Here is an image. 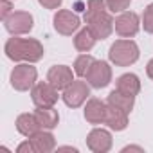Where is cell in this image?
Listing matches in <instances>:
<instances>
[{"mask_svg": "<svg viewBox=\"0 0 153 153\" xmlns=\"http://www.w3.org/2000/svg\"><path fill=\"white\" fill-rule=\"evenodd\" d=\"M6 56L13 61H25V63H36L43 58L45 51L43 45L34 38H18L13 36L6 42Z\"/></svg>", "mask_w": 153, "mask_h": 153, "instance_id": "obj_1", "label": "cell"}, {"mask_svg": "<svg viewBox=\"0 0 153 153\" xmlns=\"http://www.w3.org/2000/svg\"><path fill=\"white\" fill-rule=\"evenodd\" d=\"M139 56H140L139 47L130 38L115 40L108 51V58L115 67H130L139 59Z\"/></svg>", "mask_w": 153, "mask_h": 153, "instance_id": "obj_2", "label": "cell"}, {"mask_svg": "<svg viewBox=\"0 0 153 153\" xmlns=\"http://www.w3.org/2000/svg\"><path fill=\"white\" fill-rule=\"evenodd\" d=\"M38 70L31 63H20L11 70V87L18 92H27L36 85Z\"/></svg>", "mask_w": 153, "mask_h": 153, "instance_id": "obj_3", "label": "cell"}, {"mask_svg": "<svg viewBox=\"0 0 153 153\" xmlns=\"http://www.w3.org/2000/svg\"><path fill=\"white\" fill-rule=\"evenodd\" d=\"M90 96V85L79 79H74L61 94V99L70 108H79Z\"/></svg>", "mask_w": 153, "mask_h": 153, "instance_id": "obj_4", "label": "cell"}, {"mask_svg": "<svg viewBox=\"0 0 153 153\" xmlns=\"http://www.w3.org/2000/svg\"><path fill=\"white\" fill-rule=\"evenodd\" d=\"M4 25H6L7 33H11L13 36H20V34H27V33L33 31L34 18L27 11H13L4 20Z\"/></svg>", "mask_w": 153, "mask_h": 153, "instance_id": "obj_5", "label": "cell"}, {"mask_svg": "<svg viewBox=\"0 0 153 153\" xmlns=\"http://www.w3.org/2000/svg\"><path fill=\"white\" fill-rule=\"evenodd\" d=\"M85 22H87V27L94 33V36L97 40H106L114 33V29H115V20L112 18V15L108 11L94 15L92 18H88Z\"/></svg>", "mask_w": 153, "mask_h": 153, "instance_id": "obj_6", "label": "cell"}, {"mask_svg": "<svg viewBox=\"0 0 153 153\" xmlns=\"http://www.w3.org/2000/svg\"><path fill=\"white\" fill-rule=\"evenodd\" d=\"M58 88L52 87L49 81H38L31 88V99L34 106H54L58 103Z\"/></svg>", "mask_w": 153, "mask_h": 153, "instance_id": "obj_7", "label": "cell"}, {"mask_svg": "<svg viewBox=\"0 0 153 153\" xmlns=\"http://www.w3.org/2000/svg\"><path fill=\"white\" fill-rule=\"evenodd\" d=\"M112 81V67L106 61L96 59L87 74V83L94 88H105Z\"/></svg>", "mask_w": 153, "mask_h": 153, "instance_id": "obj_8", "label": "cell"}, {"mask_svg": "<svg viewBox=\"0 0 153 153\" xmlns=\"http://www.w3.org/2000/svg\"><path fill=\"white\" fill-rule=\"evenodd\" d=\"M140 24L142 22H140L137 13H133V11L119 13V16L115 18V33L121 38H133L139 33Z\"/></svg>", "mask_w": 153, "mask_h": 153, "instance_id": "obj_9", "label": "cell"}, {"mask_svg": "<svg viewBox=\"0 0 153 153\" xmlns=\"http://www.w3.org/2000/svg\"><path fill=\"white\" fill-rule=\"evenodd\" d=\"M52 22H54V29L59 34H63V36H72L76 31L79 29V25H81L79 16L76 15V13H72V11H68V9L56 11Z\"/></svg>", "mask_w": 153, "mask_h": 153, "instance_id": "obj_10", "label": "cell"}, {"mask_svg": "<svg viewBox=\"0 0 153 153\" xmlns=\"http://www.w3.org/2000/svg\"><path fill=\"white\" fill-rule=\"evenodd\" d=\"M87 146L94 153H106L112 149V133L103 128H94L87 137Z\"/></svg>", "mask_w": 153, "mask_h": 153, "instance_id": "obj_11", "label": "cell"}, {"mask_svg": "<svg viewBox=\"0 0 153 153\" xmlns=\"http://www.w3.org/2000/svg\"><path fill=\"white\" fill-rule=\"evenodd\" d=\"M47 81L52 87H56L58 90H65L74 81L72 68L67 67V65H54V67H51L49 72H47Z\"/></svg>", "mask_w": 153, "mask_h": 153, "instance_id": "obj_12", "label": "cell"}, {"mask_svg": "<svg viewBox=\"0 0 153 153\" xmlns=\"http://www.w3.org/2000/svg\"><path fill=\"white\" fill-rule=\"evenodd\" d=\"M85 119L90 124H103L106 119V103L97 97H90L85 105Z\"/></svg>", "mask_w": 153, "mask_h": 153, "instance_id": "obj_13", "label": "cell"}, {"mask_svg": "<svg viewBox=\"0 0 153 153\" xmlns=\"http://www.w3.org/2000/svg\"><path fill=\"white\" fill-rule=\"evenodd\" d=\"M105 124H108L110 130H115V131H123L126 130L128 126V112L106 103V119H105Z\"/></svg>", "mask_w": 153, "mask_h": 153, "instance_id": "obj_14", "label": "cell"}, {"mask_svg": "<svg viewBox=\"0 0 153 153\" xmlns=\"http://www.w3.org/2000/svg\"><path fill=\"white\" fill-rule=\"evenodd\" d=\"M115 90H119V92H123L126 96L135 97L140 92V79H139V76H135L131 72H126V74L119 76L117 81H115Z\"/></svg>", "mask_w": 153, "mask_h": 153, "instance_id": "obj_15", "label": "cell"}, {"mask_svg": "<svg viewBox=\"0 0 153 153\" xmlns=\"http://www.w3.org/2000/svg\"><path fill=\"white\" fill-rule=\"evenodd\" d=\"M34 115L42 130H52L59 123V115H58V110H54V106H36Z\"/></svg>", "mask_w": 153, "mask_h": 153, "instance_id": "obj_16", "label": "cell"}, {"mask_svg": "<svg viewBox=\"0 0 153 153\" xmlns=\"http://www.w3.org/2000/svg\"><path fill=\"white\" fill-rule=\"evenodd\" d=\"M16 130L24 135V137H33L34 133H38L40 130H42V126H40V123H38V119H36V115L34 114H20L18 117H16Z\"/></svg>", "mask_w": 153, "mask_h": 153, "instance_id": "obj_17", "label": "cell"}, {"mask_svg": "<svg viewBox=\"0 0 153 153\" xmlns=\"http://www.w3.org/2000/svg\"><path fill=\"white\" fill-rule=\"evenodd\" d=\"M29 139H31L36 153H51L56 148V139L49 130H40L38 133H34Z\"/></svg>", "mask_w": 153, "mask_h": 153, "instance_id": "obj_18", "label": "cell"}, {"mask_svg": "<svg viewBox=\"0 0 153 153\" xmlns=\"http://www.w3.org/2000/svg\"><path fill=\"white\" fill-rule=\"evenodd\" d=\"M96 42H97V38L94 36V33H92L88 27L81 29L78 34L74 36V47L78 49L79 52H88V51H92L94 45H96Z\"/></svg>", "mask_w": 153, "mask_h": 153, "instance_id": "obj_19", "label": "cell"}, {"mask_svg": "<svg viewBox=\"0 0 153 153\" xmlns=\"http://www.w3.org/2000/svg\"><path fill=\"white\" fill-rule=\"evenodd\" d=\"M106 103H110V105H114V106H117V108H121V110H124V112H128V114H130V112L133 110L135 97L126 96V94H123V92H119V90H114V92H110V94H108Z\"/></svg>", "mask_w": 153, "mask_h": 153, "instance_id": "obj_20", "label": "cell"}, {"mask_svg": "<svg viewBox=\"0 0 153 153\" xmlns=\"http://www.w3.org/2000/svg\"><path fill=\"white\" fill-rule=\"evenodd\" d=\"M94 61L96 59L90 54L83 52L81 56H78V58H76V61H74V72L78 74L79 78H87V74H88V70H90V67H92Z\"/></svg>", "mask_w": 153, "mask_h": 153, "instance_id": "obj_21", "label": "cell"}, {"mask_svg": "<svg viewBox=\"0 0 153 153\" xmlns=\"http://www.w3.org/2000/svg\"><path fill=\"white\" fill-rule=\"evenodd\" d=\"M106 0H88L87 2V11H85V20L92 18L94 15H99L103 11H106Z\"/></svg>", "mask_w": 153, "mask_h": 153, "instance_id": "obj_22", "label": "cell"}, {"mask_svg": "<svg viewBox=\"0 0 153 153\" xmlns=\"http://www.w3.org/2000/svg\"><path fill=\"white\" fill-rule=\"evenodd\" d=\"M131 4V0H106V7L110 13H124Z\"/></svg>", "mask_w": 153, "mask_h": 153, "instance_id": "obj_23", "label": "cell"}, {"mask_svg": "<svg viewBox=\"0 0 153 153\" xmlns=\"http://www.w3.org/2000/svg\"><path fill=\"white\" fill-rule=\"evenodd\" d=\"M142 27H144V31L146 33H149V34H153V4H149L146 9H144V13H142Z\"/></svg>", "mask_w": 153, "mask_h": 153, "instance_id": "obj_24", "label": "cell"}, {"mask_svg": "<svg viewBox=\"0 0 153 153\" xmlns=\"http://www.w3.org/2000/svg\"><path fill=\"white\" fill-rule=\"evenodd\" d=\"M11 13H13V4H11V0H0V18L6 20Z\"/></svg>", "mask_w": 153, "mask_h": 153, "instance_id": "obj_25", "label": "cell"}, {"mask_svg": "<svg viewBox=\"0 0 153 153\" xmlns=\"http://www.w3.org/2000/svg\"><path fill=\"white\" fill-rule=\"evenodd\" d=\"M16 153H36V149H34V146H33L31 139H27L25 142L18 144V148H16Z\"/></svg>", "mask_w": 153, "mask_h": 153, "instance_id": "obj_26", "label": "cell"}, {"mask_svg": "<svg viewBox=\"0 0 153 153\" xmlns=\"http://www.w3.org/2000/svg\"><path fill=\"white\" fill-rule=\"evenodd\" d=\"M40 6H43L45 9H59L63 0H38Z\"/></svg>", "mask_w": 153, "mask_h": 153, "instance_id": "obj_27", "label": "cell"}, {"mask_svg": "<svg viewBox=\"0 0 153 153\" xmlns=\"http://www.w3.org/2000/svg\"><path fill=\"white\" fill-rule=\"evenodd\" d=\"M146 74H148V78L153 81V58L148 61V65H146Z\"/></svg>", "mask_w": 153, "mask_h": 153, "instance_id": "obj_28", "label": "cell"}, {"mask_svg": "<svg viewBox=\"0 0 153 153\" xmlns=\"http://www.w3.org/2000/svg\"><path fill=\"white\" fill-rule=\"evenodd\" d=\"M126 151H140V153H144V149L140 146H126V148H123V153H126Z\"/></svg>", "mask_w": 153, "mask_h": 153, "instance_id": "obj_29", "label": "cell"}, {"mask_svg": "<svg viewBox=\"0 0 153 153\" xmlns=\"http://www.w3.org/2000/svg\"><path fill=\"white\" fill-rule=\"evenodd\" d=\"M58 151H78V149H76V148H72V146H61V148H58Z\"/></svg>", "mask_w": 153, "mask_h": 153, "instance_id": "obj_30", "label": "cell"}]
</instances>
